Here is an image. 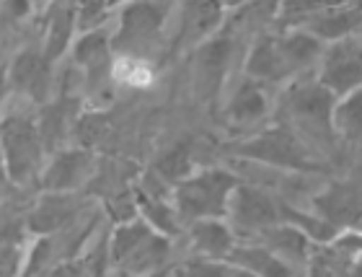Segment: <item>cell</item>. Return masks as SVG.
Wrapping results in <instances>:
<instances>
[{"instance_id":"cell-1","label":"cell","mask_w":362,"mask_h":277,"mask_svg":"<svg viewBox=\"0 0 362 277\" xmlns=\"http://www.w3.org/2000/svg\"><path fill=\"white\" fill-rule=\"evenodd\" d=\"M226 150L230 158L254 161V164L279 169V171L308 174V176L329 171V164L324 158H318V153H313L305 145V140L282 120L228 142Z\"/></svg>"},{"instance_id":"cell-2","label":"cell","mask_w":362,"mask_h":277,"mask_svg":"<svg viewBox=\"0 0 362 277\" xmlns=\"http://www.w3.org/2000/svg\"><path fill=\"white\" fill-rule=\"evenodd\" d=\"M332 91L313 81H295L282 96V122H287L298 135L305 140L313 153H321L324 158H334L341 150L339 140L332 128V109H334Z\"/></svg>"},{"instance_id":"cell-3","label":"cell","mask_w":362,"mask_h":277,"mask_svg":"<svg viewBox=\"0 0 362 277\" xmlns=\"http://www.w3.org/2000/svg\"><path fill=\"white\" fill-rule=\"evenodd\" d=\"M176 0H124L119 8V21L112 31L114 55H129L153 60L163 47V29Z\"/></svg>"},{"instance_id":"cell-4","label":"cell","mask_w":362,"mask_h":277,"mask_svg":"<svg viewBox=\"0 0 362 277\" xmlns=\"http://www.w3.org/2000/svg\"><path fill=\"white\" fill-rule=\"evenodd\" d=\"M233 169L226 166H207V169H194L187 179L174 184V208L179 213L181 223L197 217H226V205L230 197V189L235 187Z\"/></svg>"},{"instance_id":"cell-5","label":"cell","mask_w":362,"mask_h":277,"mask_svg":"<svg viewBox=\"0 0 362 277\" xmlns=\"http://www.w3.org/2000/svg\"><path fill=\"white\" fill-rule=\"evenodd\" d=\"M45 158L47 153L31 117L13 114L0 125V164L16 187H37Z\"/></svg>"},{"instance_id":"cell-6","label":"cell","mask_w":362,"mask_h":277,"mask_svg":"<svg viewBox=\"0 0 362 277\" xmlns=\"http://www.w3.org/2000/svg\"><path fill=\"white\" fill-rule=\"evenodd\" d=\"M70 65L78 70L83 91L90 96V101H106L112 96L109 91L114 89L112 65H114V50H112V31L106 26L76 34L70 45Z\"/></svg>"},{"instance_id":"cell-7","label":"cell","mask_w":362,"mask_h":277,"mask_svg":"<svg viewBox=\"0 0 362 277\" xmlns=\"http://www.w3.org/2000/svg\"><path fill=\"white\" fill-rule=\"evenodd\" d=\"M233 57L235 42L228 31H215L192 50V89L199 104L215 106L226 89Z\"/></svg>"},{"instance_id":"cell-8","label":"cell","mask_w":362,"mask_h":277,"mask_svg":"<svg viewBox=\"0 0 362 277\" xmlns=\"http://www.w3.org/2000/svg\"><path fill=\"white\" fill-rule=\"evenodd\" d=\"M226 220L233 228L235 239H254L262 228L277 223L279 210H277V195L269 189L259 187L254 181L238 179L235 187L230 189L226 205Z\"/></svg>"},{"instance_id":"cell-9","label":"cell","mask_w":362,"mask_h":277,"mask_svg":"<svg viewBox=\"0 0 362 277\" xmlns=\"http://www.w3.org/2000/svg\"><path fill=\"white\" fill-rule=\"evenodd\" d=\"M362 42L360 34H349L344 39L324 45L318 60V78L321 86L332 91L334 96H344L349 91L362 89Z\"/></svg>"},{"instance_id":"cell-10","label":"cell","mask_w":362,"mask_h":277,"mask_svg":"<svg viewBox=\"0 0 362 277\" xmlns=\"http://www.w3.org/2000/svg\"><path fill=\"white\" fill-rule=\"evenodd\" d=\"M96 156L83 145H65L45 158L39 174L37 189L47 192H81L88 187L90 176L96 171Z\"/></svg>"},{"instance_id":"cell-11","label":"cell","mask_w":362,"mask_h":277,"mask_svg":"<svg viewBox=\"0 0 362 277\" xmlns=\"http://www.w3.org/2000/svg\"><path fill=\"white\" fill-rule=\"evenodd\" d=\"M310 205H313V213L326 217L339 231H344V228H360L362 195L357 174L329 181L324 189H318L316 195L310 197Z\"/></svg>"},{"instance_id":"cell-12","label":"cell","mask_w":362,"mask_h":277,"mask_svg":"<svg viewBox=\"0 0 362 277\" xmlns=\"http://www.w3.org/2000/svg\"><path fill=\"white\" fill-rule=\"evenodd\" d=\"M57 91H60L57 96L39 104L42 109H39V117L34 120L47 156L65 148L73 140V125L81 114V96H73L68 86H60Z\"/></svg>"},{"instance_id":"cell-13","label":"cell","mask_w":362,"mask_h":277,"mask_svg":"<svg viewBox=\"0 0 362 277\" xmlns=\"http://www.w3.org/2000/svg\"><path fill=\"white\" fill-rule=\"evenodd\" d=\"M8 89L18 91L23 96H29L37 104H45L47 98H52L54 91V62H49L39 50H21L16 55L11 68L6 70Z\"/></svg>"},{"instance_id":"cell-14","label":"cell","mask_w":362,"mask_h":277,"mask_svg":"<svg viewBox=\"0 0 362 277\" xmlns=\"http://www.w3.org/2000/svg\"><path fill=\"white\" fill-rule=\"evenodd\" d=\"M228 8L223 0H184L179 16V31L174 37V52H192L199 42L223 29Z\"/></svg>"},{"instance_id":"cell-15","label":"cell","mask_w":362,"mask_h":277,"mask_svg":"<svg viewBox=\"0 0 362 277\" xmlns=\"http://www.w3.org/2000/svg\"><path fill=\"white\" fill-rule=\"evenodd\" d=\"M81 208H83V203H81L78 192H47V189H42V195L26 210V231L34 236L60 231L81 213Z\"/></svg>"},{"instance_id":"cell-16","label":"cell","mask_w":362,"mask_h":277,"mask_svg":"<svg viewBox=\"0 0 362 277\" xmlns=\"http://www.w3.org/2000/svg\"><path fill=\"white\" fill-rule=\"evenodd\" d=\"M269 112V98H267V83L243 78L238 89L230 94L226 106V120L233 130H251L264 120Z\"/></svg>"},{"instance_id":"cell-17","label":"cell","mask_w":362,"mask_h":277,"mask_svg":"<svg viewBox=\"0 0 362 277\" xmlns=\"http://www.w3.org/2000/svg\"><path fill=\"white\" fill-rule=\"evenodd\" d=\"M274 42H277L279 57L285 62L290 81H293L295 75L316 68L318 60H321V52H324V42L313 37L310 31L300 29V26L282 29L279 34H274Z\"/></svg>"},{"instance_id":"cell-18","label":"cell","mask_w":362,"mask_h":277,"mask_svg":"<svg viewBox=\"0 0 362 277\" xmlns=\"http://www.w3.org/2000/svg\"><path fill=\"white\" fill-rule=\"evenodd\" d=\"M254 241H259L262 247H267L274 256H279L285 264H290L295 272L305 270L310 254V244L305 236H303L295 225L285 223V220H277V223L267 225L254 236Z\"/></svg>"},{"instance_id":"cell-19","label":"cell","mask_w":362,"mask_h":277,"mask_svg":"<svg viewBox=\"0 0 362 277\" xmlns=\"http://www.w3.org/2000/svg\"><path fill=\"white\" fill-rule=\"evenodd\" d=\"M360 3L357 0H347L341 6H332L321 11V13L310 16L303 23H298L300 29L310 31L316 39H321L324 45L329 42H337V39H344L349 34H360Z\"/></svg>"},{"instance_id":"cell-20","label":"cell","mask_w":362,"mask_h":277,"mask_svg":"<svg viewBox=\"0 0 362 277\" xmlns=\"http://www.w3.org/2000/svg\"><path fill=\"white\" fill-rule=\"evenodd\" d=\"M184 228H187L192 251L204 259H226L235 244V233L226 217H197V220H189Z\"/></svg>"},{"instance_id":"cell-21","label":"cell","mask_w":362,"mask_h":277,"mask_svg":"<svg viewBox=\"0 0 362 277\" xmlns=\"http://www.w3.org/2000/svg\"><path fill=\"white\" fill-rule=\"evenodd\" d=\"M47 29L42 39V52L49 62H57L68 55L73 39H76V8L73 0H54L47 8Z\"/></svg>"},{"instance_id":"cell-22","label":"cell","mask_w":362,"mask_h":277,"mask_svg":"<svg viewBox=\"0 0 362 277\" xmlns=\"http://www.w3.org/2000/svg\"><path fill=\"white\" fill-rule=\"evenodd\" d=\"M226 262L230 267L241 272V275H267V277H279V275H293V267L285 264L279 256H274L267 247H262L259 241H238L235 239L233 249L228 251Z\"/></svg>"},{"instance_id":"cell-23","label":"cell","mask_w":362,"mask_h":277,"mask_svg":"<svg viewBox=\"0 0 362 277\" xmlns=\"http://www.w3.org/2000/svg\"><path fill=\"white\" fill-rule=\"evenodd\" d=\"M243 73L249 75V78H254V81L267 83V86L290 81V75H287V70H285V62L279 57L274 34H262V37H257V42L251 45L249 55H246Z\"/></svg>"},{"instance_id":"cell-24","label":"cell","mask_w":362,"mask_h":277,"mask_svg":"<svg viewBox=\"0 0 362 277\" xmlns=\"http://www.w3.org/2000/svg\"><path fill=\"white\" fill-rule=\"evenodd\" d=\"M171 256V239L158 231H148L140 244H137L124 262L117 267V272L127 275H145V272H158Z\"/></svg>"},{"instance_id":"cell-25","label":"cell","mask_w":362,"mask_h":277,"mask_svg":"<svg viewBox=\"0 0 362 277\" xmlns=\"http://www.w3.org/2000/svg\"><path fill=\"white\" fill-rule=\"evenodd\" d=\"M360 94L362 89H355L337 96L332 109V128L334 135L339 140L341 150H355L360 145V132H362V114H360Z\"/></svg>"},{"instance_id":"cell-26","label":"cell","mask_w":362,"mask_h":277,"mask_svg":"<svg viewBox=\"0 0 362 277\" xmlns=\"http://www.w3.org/2000/svg\"><path fill=\"white\" fill-rule=\"evenodd\" d=\"M132 192H135V205H137V215L143 217L145 223L151 225L153 231L163 233L168 239L179 236L184 223H181L179 213L174 208V200H163V197H151L140 192V189L132 184Z\"/></svg>"},{"instance_id":"cell-27","label":"cell","mask_w":362,"mask_h":277,"mask_svg":"<svg viewBox=\"0 0 362 277\" xmlns=\"http://www.w3.org/2000/svg\"><path fill=\"white\" fill-rule=\"evenodd\" d=\"M114 86H127V89H148L156 81V62L143 57H129V55H114L112 65Z\"/></svg>"},{"instance_id":"cell-28","label":"cell","mask_w":362,"mask_h":277,"mask_svg":"<svg viewBox=\"0 0 362 277\" xmlns=\"http://www.w3.org/2000/svg\"><path fill=\"white\" fill-rule=\"evenodd\" d=\"M153 171L163 176V179L174 187L181 179H187L189 174L194 171V153L189 142H176L174 148H168L163 156L153 164Z\"/></svg>"},{"instance_id":"cell-29","label":"cell","mask_w":362,"mask_h":277,"mask_svg":"<svg viewBox=\"0 0 362 277\" xmlns=\"http://www.w3.org/2000/svg\"><path fill=\"white\" fill-rule=\"evenodd\" d=\"M341 3H347V0H279L277 6V18L274 21L287 29V26H298L303 23L305 18L310 16L321 13L326 8L332 6H341Z\"/></svg>"},{"instance_id":"cell-30","label":"cell","mask_w":362,"mask_h":277,"mask_svg":"<svg viewBox=\"0 0 362 277\" xmlns=\"http://www.w3.org/2000/svg\"><path fill=\"white\" fill-rule=\"evenodd\" d=\"M109 128H112V122L106 117L101 109H93V112H86V114H78L76 125H73V137L78 140V145H83V148H98L101 140L109 135Z\"/></svg>"},{"instance_id":"cell-31","label":"cell","mask_w":362,"mask_h":277,"mask_svg":"<svg viewBox=\"0 0 362 277\" xmlns=\"http://www.w3.org/2000/svg\"><path fill=\"white\" fill-rule=\"evenodd\" d=\"M76 8V34L98 29L104 26L106 16H109V0H73Z\"/></svg>"},{"instance_id":"cell-32","label":"cell","mask_w":362,"mask_h":277,"mask_svg":"<svg viewBox=\"0 0 362 277\" xmlns=\"http://www.w3.org/2000/svg\"><path fill=\"white\" fill-rule=\"evenodd\" d=\"M101 208L104 213L117 223H124V220H132L137 217V205H135V192H132V184L119 192H112V195L101 197Z\"/></svg>"},{"instance_id":"cell-33","label":"cell","mask_w":362,"mask_h":277,"mask_svg":"<svg viewBox=\"0 0 362 277\" xmlns=\"http://www.w3.org/2000/svg\"><path fill=\"white\" fill-rule=\"evenodd\" d=\"M3 8H6V13L11 21H26L37 8H34V3L31 0H6L3 3Z\"/></svg>"},{"instance_id":"cell-34","label":"cell","mask_w":362,"mask_h":277,"mask_svg":"<svg viewBox=\"0 0 362 277\" xmlns=\"http://www.w3.org/2000/svg\"><path fill=\"white\" fill-rule=\"evenodd\" d=\"M246 3H249V0H223V6H226L228 11H230V8H241V6H246Z\"/></svg>"},{"instance_id":"cell-35","label":"cell","mask_w":362,"mask_h":277,"mask_svg":"<svg viewBox=\"0 0 362 277\" xmlns=\"http://www.w3.org/2000/svg\"><path fill=\"white\" fill-rule=\"evenodd\" d=\"M31 3H34V8H37V11H47V8L52 6L54 0H31Z\"/></svg>"},{"instance_id":"cell-36","label":"cell","mask_w":362,"mask_h":277,"mask_svg":"<svg viewBox=\"0 0 362 277\" xmlns=\"http://www.w3.org/2000/svg\"><path fill=\"white\" fill-rule=\"evenodd\" d=\"M122 3H124V0H109V8H112V11H114V8L122 6Z\"/></svg>"}]
</instances>
